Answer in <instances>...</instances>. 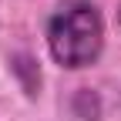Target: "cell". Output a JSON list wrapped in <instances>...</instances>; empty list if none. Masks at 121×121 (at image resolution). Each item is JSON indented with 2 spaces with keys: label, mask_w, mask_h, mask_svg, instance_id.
Segmentation results:
<instances>
[{
  "label": "cell",
  "mask_w": 121,
  "mask_h": 121,
  "mask_svg": "<svg viewBox=\"0 0 121 121\" xmlns=\"http://www.w3.org/2000/svg\"><path fill=\"white\" fill-rule=\"evenodd\" d=\"M118 27H121V4H118Z\"/></svg>",
  "instance_id": "3"
},
{
  "label": "cell",
  "mask_w": 121,
  "mask_h": 121,
  "mask_svg": "<svg viewBox=\"0 0 121 121\" xmlns=\"http://www.w3.org/2000/svg\"><path fill=\"white\" fill-rule=\"evenodd\" d=\"M47 51L64 71L94 67L104 54V17L94 0H60L47 17Z\"/></svg>",
  "instance_id": "1"
},
{
  "label": "cell",
  "mask_w": 121,
  "mask_h": 121,
  "mask_svg": "<svg viewBox=\"0 0 121 121\" xmlns=\"http://www.w3.org/2000/svg\"><path fill=\"white\" fill-rule=\"evenodd\" d=\"M10 67L20 78V87L27 91V98H37L40 94V67H37V60L30 54H13L10 57Z\"/></svg>",
  "instance_id": "2"
}]
</instances>
